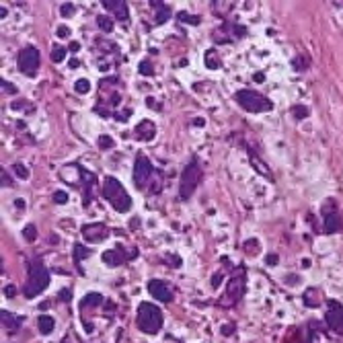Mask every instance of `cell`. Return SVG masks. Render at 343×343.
<instances>
[{"mask_svg": "<svg viewBox=\"0 0 343 343\" xmlns=\"http://www.w3.org/2000/svg\"><path fill=\"white\" fill-rule=\"evenodd\" d=\"M27 270H29V274H27V282L23 286V294H25V298H35L37 294H41L50 286V272L41 259H31Z\"/></svg>", "mask_w": 343, "mask_h": 343, "instance_id": "cell-1", "label": "cell"}, {"mask_svg": "<svg viewBox=\"0 0 343 343\" xmlns=\"http://www.w3.org/2000/svg\"><path fill=\"white\" fill-rule=\"evenodd\" d=\"M101 191H103V198L113 206V210H117V212H128V210L132 208V198L128 195L126 187H124L115 177H105Z\"/></svg>", "mask_w": 343, "mask_h": 343, "instance_id": "cell-2", "label": "cell"}, {"mask_svg": "<svg viewBox=\"0 0 343 343\" xmlns=\"http://www.w3.org/2000/svg\"><path fill=\"white\" fill-rule=\"evenodd\" d=\"M136 325L142 333L146 335H156L162 327V312L158 306H154L152 302H142L138 306V316H136Z\"/></svg>", "mask_w": 343, "mask_h": 343, "instance_id": "cell-3", "label": "cell"}, {"mask_svg": "<svg viewBox=\"0 0 343 343\" xmlns=\"http://www.w3.org/2000/svg\"><path fill=\"white\" fill-rule=\"evenodd\" d=\"M234 99L244 111H251V113H263V111H272L274 109V103L267 97H263L261 93H257V91H251V89L236 91Z\"/></svg>", "mask_w": 343, "mask_h": 343, "instance_id": "cell-4", "label": "cell"}, {"mask_svg": "<svg viewBox=\"0 0 343 343\" xmlns=\"http://www.w3.org/2000/svg\"><path fill=\"white\" fill-rule=\"evenodd\" d=\"M202 183V166L200 162L193 158L185 164L183 173H181V181H179V198L185 202L193 195V191L198 189V185Z\"/></svg>", "mask_w": 343, "mask_h": 343, "instance_id": "cell-5", "label": "cell"}, {"mask_svg": "<svg viewBox=\"0 0 343 343\" xmlns=\"http://www.w3.org/2000/svg\"><path fill=\"white\" fill-rule=\"evenodd\" d=\"M244 290H247V274H244V267H236L234 274H232V278H230V282H228V286H226V294H224V298L220 300V304H222V306H232V304H236V302L242 298Z\"/></svg>", "mask_w": 343, "mask_h": 343, "instance_id": "cell-6", "label": "cell"}, {"mask_svg": "<svg viewBox=\"0 0 343 343\" xmlns=\"http://www.w3.org/2000/svg\"><path fill=\"white\" fill-rule=\"evenodd\" d=\"M323 230L327 234H337L343 230V216L333 200H327L323 206Z\"/></svg>", "mask_w": 343, "mask_h": 343, "instance_id": "cell-7", "label": "cell"}, {"mask_svg": "<svg viewBox=\"0 0 343 343\" xmlns=\"http://www.w3.org/2000/svg\"><path fill=\"white\" fill-rule=\"evenodd\" d=\"M154 177V166L152 162L144 156V154H138L136 156V162H134V185L138 189H146L148 183L152 181Z\"/></svg>", "mask_w": 343, "mask_h": 343, "instance_id": "cell-8", "label": "cell"}, {"mask_svg": "<svg viewBox=\"0 0 343 343\" xmlns=\"http://www.w3.org/2000/svg\"><path fill=\"white\" fill-rule=\"evenodd\" d=\"M17 66L23 74L27 76H35L37 68H39V50L33 47V45H27L21 50L19 54V60H17Z\"/></svg>", "mask_w": 343, "mask_h": 343, "instance_id": "cell-9", "label": "cell"}, {"mask_svg": "<svg viewBox=\"0 0 343 343\" xmlns=\"http://www.w3.org/2000/svg\"><path fill=\"white\" fill-rule=\"evenodd\" d=\"M327 327L337 333L343 335V304L337 300H327V314H325Z\"/></svg>", "mask_w": 343, "mask_h": 343, "instance_id": "cell-10", "label": "cell"}, {"mask_svg": "<svg viewBox=\"0 0 343 343\" xmlns=\"http://www.w3.org/2000/svg\"><path fill=\"white\" fill-rule=\"evenodd\" d=\"M244 35V27L242 25H236V23H232V21H228V23H224L220 29H216L214 33H212V39L216 41V43H230V41H234V39H238V37H242Z\"/></svg>", "mask_w": 343, "mask_h": 343, "instance_id": "cell-11", "label": "cell"}, {"mask_svg": "<svg viewBox=\"0 0 343 343\" xmlns=\"http://www.w3.org/2000/svg\"><path fill=\"white\" fill-rule=\"evenodd\" d=\"M132 257H138V249H134L132 253H126L124 247H115V249H109L103 253V261L109 267H117V265H124L126 261H130Z\"/></svg>", "mask_w": 343, "mask_h": 343, "instance_id": "cell-12", "label": "cell"}, {"mask_svg": "<svg viewBox=\"0 0 343 343\" xmlns=\"http://www.w3.org/2000/svg\"><path fill=\"white\" fill-rule=\"evenodd\" d=\"M148 292L158 302H173V288L162 280H150L148 282Z\"/></svg>", "mask_w": 343, "mask_h": 343, "instance_id": "cell-13", "label": "cell"}, {"mask_svg": "<svg viewBox=\"0 0 343 343\" xmlns=\"http://www.w3.org/2000/svg\"><path fill=\"white\" fill-rule=\"evenodd\" d=\"M82 236L87 238V242H101L109 236V228L101 222H95V224H84L82 226Z\"/></svg>", "mask_w": 343, "mask_h": 343, "instance_id": "cell-14", "label": "cell"}, {"mask_svg": "<svg viewBox=\"0 0 343 343\" xmlns=\"http://www.w3.org/2000/svg\"><path fill=\"white\" fill-rule=\"evenodd\" d=\"M103 9H105V11H111V13L115 15V19H119V21H126V19H128V3H124V0H105Z\"/></svg>", "mask_w": 343, "mask_h": 343, "instance_id": "cell-15", "label": "cell"}, {"mask_svg": "<svg viewBox=\"0 0 343 343\" xmlns=\"http://www.w3.org/2000/svg\"><path fill=\"white\" fill-rule=\"evenodd\" d=\"M154 134H156V126H154L152 121H148V119L140 121V124L136 126V132H134L136 140H144V142H146V140H152Z\"/></svg>", "mask_w": 343, "mask_h": 343, "instance_id": "cell-16", "label": "cell"}, {"mask_svg": "<svg viewBox=\"0 0 343 343\" xmlns=\"http://www.w3.org/2000/svg\"><path fill=\"white\" fill-rule=\"evenodd\" d=\"M150 9L154 11V25H162L164 21H168V17H170V7L168 5H164V3H158V0H152L150 3Z\"/></svg>", "mask_w": 343, "mask_h": 343, "instance_id": "cell-17", "label": "cell"}, {"mask_svg": "<svg viewBox=\"0 0 343 343\" xmlns=\"http://www.w3.org/2000/svg\"><path fill=\"white\" fill-rule=\"evenodd\" d=\"M0 321H3V327L7 331H11V333H15L23 325V316H17V314H13L9 310H0Z\"/></svg>", "mask_w": 343, "mask_h": 343, "instance_id": "cell-18", "label": "cell"}, {"mask_svg": "<svg viewBox=\"0 0 343 343\" xmlns=\"http://www.w3.org/2000/svg\"><path fill=\"white\" fill-rule=\"evenodd\" d=\"M103 302H105L103 294H99V292H89L87 296L80 300V310H82V312H84V310H91V308H95V306H101Z\"/></svg>", "mask_w": 343, "mask_h": 343, "instance_id": "cell-19", "label": "cell"}, {"mask_svg": "<svg viewBox=\"0 0 343 343\" xmlns=\"http://www.w3.org/2000/svg\"><path fill=\"white\" fill-rule=\"evenodd\" d=\"M37 327H39V333H41V335H50V333L54 331V327H56V321H54V316H50V314H39Z\"/></svg>", "mask_w": 343, "mask_h": 343, "instance_id": "cell-20", "label": "cell"}, {"mask_svg": "<svg viewBox=\"0 0 343 343\" xmlns=\"http://www.w3.org/2000/svg\"><path fill=\"white\" fill-rule=\"evenodd\" d=\"M302 298H304V304L310 306V308H316V306L321 304V296H318V290H316V288H308Z\"/></svg>", "mask_w": 343, "mask_h": 343, "instance_id": "cell-21", "label": "cell"}, {"mask_svg": "<svg viewBox=\"0 0 343 343\" xmlns=\"http://www.w3.org/2000/svg\"><path fill=\"white\" fill-rule=\"evenodd\" d=\"M206 66H208L210 70H218V68L222 66V60H220V56H218L216 50H208V52H206Z\"/></svg>", "mask_w": 343, "mask_h": 343, "instance_id": "cell-22", "label": "cell"}, {"mask_svg": "<svg viewBox=\"0 0 343 343\" xmlns=\"http://www.w3.org/2000/svg\"><path fill=\"white\" fill-rule=\"evenodd\" d=\"M89 255H91V249L82 247V244H74V263L78 265V270H80V263H82V259H87Z\"/></svg>", "mask_w": 343, "mask_h": 343, "instance_id": "cell-23", "label": "cell"}, {"mask_svg": "<svg viewBox=\"0 0 343 343\" xmlns=\"http://www.w3.org/2000/svg\"><path fill=\"white\" fill-rule=\"evenodd\" d=\"M249 154H251V162H253V166H255L257 170H259L261 175H265L267 179H272V181H274V177H272V170H270L267 166H263V164H261V160H259V158H257V156L251 152V148H249Z\"/></svg>", "mask_w": 343, "mask_h": 343, "instance_id": "cell-24", "label": "cell"}, {"mask_svg": "<svg viewBox=\"0 0 343 343\" xmlns=\"http://www.w3.org/2000/svg\"><path fill=\"white\" fill-rule=\"evenodd\" d=\"M97 25H99V29H103L105 33L113 31V21H111L109 15H99V17H97Z\"/></svg>", "mask_w": 343, "mask_h": 343, "instance_id": "cell-25", "label": "cell"}, {"mask_svg": "<svg viewBox=\"0 0 343 343\" xmlns=\"http://www.w3.org/2000/svg\"><path fill=\"white\" fill-rule=\"evenodd\" d=\"M74 91L80 93V95H87V93L91 91V82H89L87 78H78V80L74 82Z\"/></svg>", "mask_w": 343, "mask_h": 343, "instance_id": "cell-26", "label": "cell"}, {"mask_svg": "<svg viewBox=\"0 0 343 343\" xmlns=\"http://www.w3.org/2000/svg\"><path fill=\"white\" fill-rule=\"evenodd\" d=\"M212 9H214V11H218V15H220V17H226V15H228V11H230V9H234V5H232V3H212Z\"/></svg>", "mask_w": 343, "mask_h": 343, "instance_id": "cell-27", "label": "cell"}, {"mask_svg": "<svg viewBox=\"0 0 343 343\" xmlns=\"http://www.w3.org/2000/svg\"><path fill=\"white\" fill-rule=\"evenodd\" d=\"M177 19L181 21V23H187V25H200V17H193V15H189V13H185V11H181V13H177Z\"/></svg>", "mask_w": 343, "mask_h": 343, "instance_id": "cell-28", "label": "cell"}, {"mask_svg": "<svg viewBox=\"0 0 343 343\" xmlns=\"http://www.w3.org/2000/svg\"><path fill=\"white\" fill-rule=\"evenodd\" d=\"M66 47H62V45H54V50H52V62H62L64 58H66Z\"/></svg>", "mask_w": 343, "mask_h": 343, "instance_id": "cell-29", "label": "cell"}, {"mask_svg": "<svg viewBox=\"0 0 343 343\" xmlns=\"http://www.w3.org/2000/svg\"><path fill=\"white\" fill-rule=\"evenodd\" d=\"M318 323H310V329H308V341L306 343H318Z\"/></svg>", "mask_w": 343, "mask_h": 343, "instance_id": "cell-30", "label": "cell"}, {"mask_svg": "<svg viewBox=\"0 0 343 343\" xmlns=\"http://www.w3.org/2000/svg\"><path fill=\"white\" fill-rule=\"evenodd\" d=\"M292 113H294L296 119H306V117H308V107H304V105H294V107H292Z\"/></svg>", "mask_w": 343, "mask_h": 343, "instance_id": "cell-31", "label": "cell"}, {"mask_svg": "<svg viewBox=\"0 0 343 343\" xmlns=\"http://www.w3.org/2000/svg\"><path fill=\"white\" fill-rule=\"evenodd\" d=\"M23 236H25L29 242H33V240L37 238V228H35L33 224H27V226L23 228Z\"/></svg>", "mask_w": 343, "mask_h": 343, "instance_id": "cell-32", "label": "cell"}, {"mask_svg": "<svg viewBox=\"0 0 343 343\" xmlns=\"http://www.w3.org/2000/svg\"><path fill=\"white\" fill-rule=\"evenodd\" d=\"M138 70H140V74H144V76H152V74H154V66H152L148 60H142Z\"/></svg>", "mask_w": 343, "mask_h": 343, "instance_id": "cell-33", "label": "cell"}, {"mask_svg": "<svg viewBox=\"0 0 343 343\" xmlns=\"http://www.w3.org/2000/svg\"><path fill=\"white\" fill-rule=\"evenodd\" d=\"M13 168H15V173H17L21 179H29V168H27L23 162H15Z\"/></svg>", "mask_w": 343, "mask_h": 343, "instance_id": "cell-34", "label": "cell"}, {"mask_svg": "<svg viewBox=\"0 0 343 343\" xmlns=\"http://www.w3.org/2000/svg\"><path fill=\"white\" fill-rule=\"evenodd\" d=\"M0 87H3V93H7V95H17V87L15 84H11L9 80H0Z\"/></svg>", "mask_w": 343, "mask_h": 343, "instance_id": "cell-35", "label": "cell"}, {"mask_svg": "<svg viewBox=\"0 0 343 343\" xmlns=\"http://www.w3.org/2000/svg\"><path fill=\"white\" fill-rule=\"evenodd\" d=\"M99 148H101V150H111V148H113V138H109V136H99Z\"/></svg>", "mask_w": 343, "mask_h": 343, "instance_id": "cell-36", "label": "cell"}, {"mask_svg": "<svg viewBox=\"0 0 343 343\" xmlns=\"http://www.w3.org/2000/svg\"><path fill=\"white\" fill-rule=\"evenodd\" d=\"M60 13H62V17L70 19V17L74 15V5H72V3H64V5L60 7Z\"/></svg>", "mask_w": 343, "mask_h": 343, "instance_id": "cell-37", "label": "cell"}, {"mask_svg": "<svg viewBox=\"0 0 343 343\" xmlns=\"http://www.w3.org/2000/svg\"><path fill=\"white\" fill-rule=\"evenodd\" d=\"M244 251L251 253V255H257V251H259V242H257L255 238H253V240H247V242H244Z\"/></svg>", "mask_w": 343, "mask_h": 343, "instance_id": "cell-38", "label": "cell"}, {"mask_svg": "<svg viewBox=\"0 0 343 343\" xmlns=\"http://www.w3.org/2000/svg\"><path fill=\"white\" fill-rule=\"evenodd\" d=\"M54 202L56 204H66L68 202V193L66 191H56L54 193Z\"/></svg>", "mask_w": 343, "mask_h": 343, "instance_id": "cell-39", "label": "cell"}, {"mask_svg": "<svg viewBox=\"0 0 343 343\" xmlns=\"http://www.w3.org/2000/svg\"><path fill=\"white\" fill-rule=\"evenodd\" d=\"M0 179H3V181H0V185H3V187H11L13 185V181H11V177H9V173H7L5 168H3V173H0Z\"/></svg>", "mask_w": 343, "mask_h": 343, "instance_id": "cell-40", "label": "cell"}, {"mask_svg": "<svg viewBox=\"0 0 343 343\" xmlns=\"http://www.w3.org/2000/svg\"><path fill=\"white\" fill-rule=\"evenodd\" d=\"M304 62H306L304 58H302V60L296 58V60H294V70H306V64H304Z\"/></svg>", "mask_w": 343, "mask_h": 343, "instance_id": "cell-41", "label": "cell"}, {"mask_svg": "<svg viewBox=\"0 0 343 343\" xmlns=\"http://www.w3.org/2000/svg\"><path fill=\"white\" fill-rule=\"evenodd\" d=\"M265 263H267L270 267L278 265V255H267V257H265Z\"/></svg>", "mask_w": 343, "mask_h": 343, "instance_id": "cell-42", "label": "cell"}, {"mask_svg": "<svg viewBox=\"0 0 343 343\" xmlns=\"http://www.w3.org/2000/svg\"><path fill=\"white\" fill-rule=\"evenodd\" d=\"M222 278H224L222 274H214V276H212V286H214V288H218V286L222 284Z\"/></svg>", "mask_w": 343, "mask_h": 343, "instance_id": "cell-43", "label": "cell"}, {"mask_svg": "<svg viewBox=\"0 0 343 343\" xmlns=\"http://www.w3.org/2000/svg\"><path fill=\"white\" fill-rule=\"evenodd\" d=\"M5 294H7V298H15V296H17V288H15V286H7V288H5Z\"/></svg>", "mask_w": 343, "mask_h": 343, "instance_id": "cell-44", "label": "cell"}, {"mask_svg": "<svg viewBox=\"0 0 343 343\" xmlns=\"http://www.w3.org/2000/svg\"><path fill=\"white\" fill-rule=\"evenodd\" d=\"M68 31H70V29H68V27H66V25H60V27H58V31H56V33H58V37H66V35H68Z\"/></svg>", "mask_w": 343, "mask_h": 343, "instance_id": "cell-45", "label": "cell"}, {"mask_svg": "<svg viewBox=\"0 0 343 343\" xmlns=\"http://www.w3.org/2000/svg\"><path fill=\"white\" fill-rule=\"evenodd\" d=\"M72 298V294H70V290H62L60 292V300H64V302H68Z\"/></svg>", "mask_w": 343, "mask_h": 343, "instance_id": "cell-46", "label": "cell"}, {"mask_svg": "<svg viewBox=\"0 0 343 343\" xmlns=\"http://www.w3.org/2000/svg\"><path fill=\"white\" fill-rule=\"evenodd\" d=\"M78 50H80V43H78V41H72V43H70V52H78Z\"/></svg>", "mask_w": 343, "mask_h": 343, "instance_id": "cell-47", "label": "cell"}, {"mask_svg": "<svg viewBox=\"0 0 343 343\" xmlns=\"http://www.w3.org/2000/svg\"><path fill=\"white\" fill-rule=\"evenodd\" d=\"M222 333H224V335H230V333H232V325H224Z\"/></svg>", "mask_w": 343, "mask_h": 343, "instance_id": "cell-48", "label": "cell"}, {"mask_svg": "<svg viewBox=\"0 0 343 343\" xmlns=\"http://www.w3.org/2000/svg\"><path fill=\"white\" fill-rule=\"evenodd\" d=\"M255 80H257V82H263V72H257V74H255Z\"/></svg>", "mask_w": 343, "mask_h": 343, "instance_id": "cell-49", "label": "cell"}, {"mask_svg": "<svg viewBox=\"0 0 343 343\" xmlns=\"http://www.w3.org/2000/svg\"><path fill=\"white\" fill-rule=\"evenodd\" d=\"M68 66H70V68H78V66H80V62H78V60H70V64H68Z\"/></svg>", "mask_w": 343, "mask_h": 343, "instance_id": "cell-50", "label": "cell"}, {"mask_svg": "<svg viewBox=\"0 0 343 343\" xmlns=\"http://www.w3.org/2000/svg\"><path fill=\"white\" fill-rule=\"evenodd\" d=\"M15 206H17V208H25V202H23V200H17Z\"/></svg>", "mask_w": 343, "mask_h": 343, "instance_id": "cell-51", "label": "cell"}, {"mask_svg": "<svg viewBox=\"0 0 343 343\" xmlns=\"http://www.w3.org/2000/svg\"><path fill=\"white\" fill-rule=\"evenodd\" d=\"M193 124H195V126H204V124H206V121H204V119H200V117H198V119H193Z\"/></svg>", "mask_w": 343, "mask_h": 343, "instance_id": "cell-52", "label": "cell"}]
</instances>
